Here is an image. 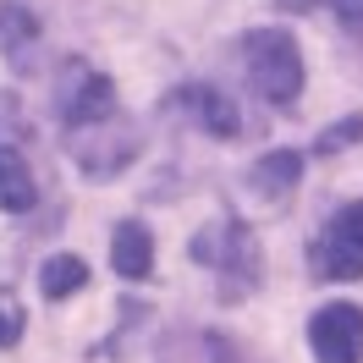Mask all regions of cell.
<instances>
[{"label": "cell", "instance_id": "cell-11", "mask_svg": "<svg viewBox=\"0 0 363 363\" xmlns=\"http://www.w3.org/2000/svg\"><path fill=\"white\" fill-rule=\"evenodd\" d=\"M83 281H89V264H83L77 253H55L45 270H39L45 297H72V292H83Z\"/></svg>", "mask_w": 363, "mask_h": 363}, {"label": "cell", "instance_id": "cell-4", "mask_svg": "<svg viewBox=\"0 0 363 363\" xmlns=\"http://www.w3.org/2000/svg\"><path fill=\"white\" fill-rule=\"evenodd\" d=\"M193 253H199V259H209L215 270L237 275V292L259 281V248H253L248 226H237V220H226V226H215V231H204V237L193 242ZM237 292H231V297H237Z\"/></svg>", "mask_w": 363, "mask_h": 363}, {"label": "cell", "instance_id": "cell-3", "mask_svg": "<svg viewBox=\"0 0 363 363\" xmlns=\"http://www.w3.org/2000/svg\"><path fill=\"white\" fill-rule=\"evenodd\" d=\"M319 363H363V308L358 303H325L308 325Z\"/></svg>", "mask_w": 363, "mask_h": 363}, {"label": "cell", "instance_id": "cell-9", "mask_svg": "<svg viewBox=\"0 0 363 363\" xmlns=\"http://www.w3.org/2000/svg\"><path fill=\"white\" fill-rule=\"evenodd\" d=\"M182 105H187V111L199 116V121H204L209 133L215 138H231L237 133V105H231L226 94H215V89H204V83H187V89L177 94Z\"/></svg>", "mask_w": 363, "mask_h": 363}, {"label": "cell", "instance_id": "cell-13", "mask_svg": "<svg viewBox=\"0 0 363 363\" xmlns=\"http://www.w3.org/2000/svg\"><path fill=\"white\" fill-rule=\"evenodd\" d=\"M286 11H314V6H330L341 23H352V28H363V0H281Z\"/></svg>", "mask_w": 363, "mask_h": 363}, {"label": "cell", "instance_id": "cell-10", "mask_svg": "<svg viewBox=\"0 0 363 363\" xmlns=\"http://www.w3.org/2000/svg\"><path fill=\"white\" fill-rule=\"evenodd\" d=\"M297 177H303V155H292V149L264 155L259 165H253V187H259V193H270V199H281V193H286Z\"/></svg>", "mask_w": 363, "mask_h": 363}, {"label": "cell", "instance_id": "cell-14", "mask_svg": "<svg viewBox=\"0 0 363 363\" xmlns=\"http://www.w3.org/2000/svg\"><path fill=\"white\" fill-rule=\"evenodd\" d=\"M17 341H23V308L11 292H0V347H17Z\"/></svg>", "mask_w": 363, "mask_h": 363}, {"label": "cell", "instance_id": "cell-6", "mask_svg": "<svg viewBox=\"0 0 363 363\" xmlns=\"http://www.w3.org/2000/svg\"><path fill=\"white\" fill-rule=\"evenodd\" d=\"M111 264H116L121 281H149V275H155V237H149L143 220H121V226H116Z\"/></svg>", "mask_w": 363, "mask_h": 363}, {"label": "cell", "instance_id": "cell-2", "mask_svg": "<svg viewBox=\"0 0 363 363\" xmlns=\"http://www.w3.org/2000/svg\"><path fill=\"white\" fill-rule=\"evenodd\" d=\"M314 275L319 281H363V199L325 220L314 242Z\"/></svg>", "mask_w": 363, "mask_h": 363}, {"label": "cell", "instance_id": "cell-8", "mask_svg": "<svg viewBox=\"0 0 363 363\" xmlns=\"http://www.w3.org/2000/svg\"><path fill=\"white\" fill-rule=\"evenodd\" d=\"M39 45V17L28 11L23 0L0 6V50L11 55V67H28V50Z\"/></svg>", "mask_w": 363, "mask_h": 363}, {"label": "cell", "instance_id": "cell-5", "mask_svg": "<svg viewBox=\"0 0 363 363\" xmlns=\"http://www.w3.org/2000/svg\"><path fill=\"white\" fill-rule=\"evenodd\" d=\"M61 116H67L72 127L111 121V116H116V89H111V77H99V72H77V67H72L67 94H61Z\"/></svg>", "mask_w": 363, "mask_h": 363}, {"label": "cell", "instance_id": "cell-7", "mask_svg": "<svg viewBox=\"0 0 363 363\" xmlns=\"http://www.w3.org/2000/svg\"><path fill=\"white\" fill-rule=\"evenodd\" d=\"M33 199H39V182L28 171V160L11 143H0V209L23 215V209H33Z\"/></svg>", "mask_w": 363, "mask_h": 363}, {"label": "cell", "instance_id": "cell-12", "mask_svg": "<svg viewBox=\"0 0 363 363\" xmlns=\"http://www.w3.org/2000/svg\"><path fill=\"white\" fill-rule=\"evenodd\" d=\"M363 138V116H352V121H336L330 133H319L314 155H336V149H347V143H358Z\"/></svg>", "mask_w": 363, "mask_h": 363}, {"label": "cell", "instance_id": "cell-1", "mask_svg": "<svg viewBox=\"0 0 363 363\" xmlns=\"http://www.w3.org/2000/svg\"><path fill=\"white\" fill-rule=\"evenodd\" d=\"M242 61H248V77L259 83V94L270 105H292L303 94V55H297V39L286 28H259L242 39Z\"/></svg>", "mask_w": 363, "mask_h": 363}]
</instances>
